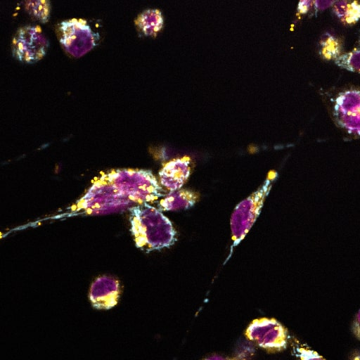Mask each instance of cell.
<instances>
[{
	"mask_svg": "<svg viewBox=\"0 0 360 360\" xmlns=\"http://www.w3.org/2000/svg\"><path fill=\"white\" fill-rule=\"evenodd\" d=\"M130 211L131 231L137 248L148 252L169 248L176 241L172 222L160 210L143 203Z\"/></svg>",
	"mask_w": 360,
	"mask_h": 360,
	"instance_id": "obj_1",
	"label": "cell"
},
{
	"mask_svg": "<svg viewBox=\"0 0 360 360\" xmlns=\"http://www.w3.org/2000/svg\"><path fill=\"white\" fill-rule=\"evenodd\" d=\"M276 177V172H269L262 185L235 207L230 220L233 244L225 262L231 256L233 249L245 238L256 221Z\"/></svg>",
	"mask_w": 360,
	"mask_h": 360,
	"instance_id": "obj_2",
	"label": "cell"
},
{
	"mask_svg": "<svg viewBox=\"0 0 360 360\" xmlns=\"http://www.w3.org/2000/svg\"><path fill=\"white\" fill-rule=\"evenodd\" d=\"M60 43L72 57L79 58L94 49L100 35L83 18H73L59 23Z\"/></svg>",
	"mask_w": 360,
	"mask_h": 360,
	"instance_id": "obj_3",
	"label": "cell"
},
{
	"mask_svg": "<svg viewBox=\"0 0 360 360\" xmlns=\"http://www.w3.org/2000/svg\"><path fill=\"white\" fill-rule=\"evenodd\" d=\"M49 41L38 25H26L19 27L12 39L13 56L19 61L32 63L46 54Z\"/></svg>",
	"mask_w": 360,
	"mask_h": 360,
	"instance_id": "obj_4",
	"label": "cell"
},
{
	"mask_svg": "<svg viewBox=\"0 0 360 360\" xmlns=\"http://www.w3.org/2000/svg\"><path fill=\"white\" fill-rule=\"evenodd\" d=\"M245 335L249 340L270 352L283 350L288 344V331L275 319L253 320L246 328Z\"/></svg>",
	"mask_w": 360,
	"mask_h": 360,
	"instance_id": "obj_5",
	"label": "cell"
},
{
	"mask_svg": "<svg viewBox=\"0 0 360 360\" xmlns=\"http://www.w3.org/2000/svg\"><path fill=\"white\" fill-rule=\"evenodd\" d=\"M333 115L338 126L349 134L360 135V90L349 89L338 94Z\"/></svg>",
	"mask_w": 360,
	"mask_h": 360,
	"instance_id": "obj_6",
	"label": "cell"
},
{
	"mask_svg": "<svg viewBox=\"0 0 360 360\" xmlns=\"http://www.w3.org/2000/svg\"><path fill=\"white\" fill-rule=\"evenodd\" d=\"M120 294L119 281L110 276H100L91 284L89 300L94 307L109 309L117 303Z\"/></svg>",
	"mask_w": 360,
	"mask_h": 360,
	"instance_id": "obj_7",
	"label": "cell"
},
{
	"mask_svg": "<svg viewBox=\"0 0 360 360\" xmlns=\"http://www.w3.org/2000/svg\"><path fill=\"white\" fill-rule=\"evenodd\" d=\"M191 172L188 157L170 160L159 172L160 184L170 192L176 191L186 183Z\"/></svg>",
	"mask_w": 360,
	"mask_h": 360,
	"instance_id": "obj_8",
	"label": "cell"
},
{
	"mask_svg": "<svg viewBox=\"0 0 360 360\" xmlns=\"http://www.w3.org/2000/svg\"><path fill=\"white\" fill-rule=\"evenodd\" d=\"M198 196L196 193L188 190H179L170 192L159 202L161 210L178 211L189 209L197 202Z\"/></svg>",
	"mask_w": 360,
	"mask_h": 360,
	"instance_id": "obj_9",
	"label": "cell"
},
{
	"mask_svg": "<svg viewBox=\"0 0 360 360\" xmlns=\"http://www.w3.org/2000/svg\"><path fill=\"white\" fill-rule=\"evenodd\" d=\"M163 16L157 8H148L142 11L136 18L135 23L146 36H155L162 27Z\"/></svg>",
	"mask_w": 360,
	"mask_h": 360,
	"instance_id": "obj_10",
	"label": "cell"
},
{
	"mask_svg": "<svg viewBox=\"0 0 360 360\" xmlns=\"http://www.w3.org/2000/svg\"><path fill=\"white\" fill-rule=\"evenodd\" d=\"M333 11L344 23L354 24L360 19V2L358 1H335Z\"/></svg>",
	"mask_w": 360,
	"mask_h": 360,
	"instance_id": "obj_11",
	"label": "cell"
},
{
	"mask_svg": "<svg viewBox=\"0 0 360 360\" xmlns=\"http://www.w3.org/2000/svg\"><path fill=\"white\" fill-rule=\"evenodd\" d=\"M319 52L323 58L335 60L342 55L339 40L330 33H325L319 42Z\"/></svg>",
	"mask_w": 360,
	"mask_h": 360,
	"instance_id": "obj_12",
	"label": "cell"
},
{
	"mask_svg": "<svg viewBox=\"0 0 360 360\" xmlns=\"http://www.w3.org/2000/svg\"><path fill=\"white\" fill-rule=\"evenodd\" d=\"M26 11L32 17L44 23L50 14V3L47 0H27L25 2Z\"/></svg>",
	"mask_w": 360,
	"mask_h": 360,
	"instance_id": "obj_13",
	"label": "cell"
},
{
	"mask_svg": "<svg viewBox=\"0 0 360 360\" xmlns=\"http://www.w3.org/2000/svg\"><path fill=\"white\" fill-rule=\"evenodd\" d=\"M334 63L342 69L360 74V47L342 53Z\"/></svg>",
	"mask_w": 360,
	"mask_h": 360,
	"instance_id": "obj_14",
	"label": "cell"
},
{
	"mask_svg": "<svg viewBox=\"0 0 360 360\" xmlns=\"http://www.w3.org/2000/svg\"><path fill=\"white\" fill-rule=\"evenodd\" d=\"M294 352L299 360H326L308 346L298 342L295 344Z\"/></svg>",
	"mask_w": 360,
	"mask_h": 360,
	"instance_id": "obj_15",
	"label": "cell"
},
{
	"mask_svg": "<svg viewBox=\"0 0 360 360\" xmlns=\"http://www.w3.org/2000/svg\"><path fill=\"white\" fill-rule=\"evenodd\" d=\"M352 330L354 336L360 340V309L354 316L352 326Z\"/></svg>",
	"mask_w": 360,
	"mask_h": 360,
	"instance_id": "obj_16",
	"label": "cell"
},
{
	"mask_svg": "<svg viewBox=\"0 0 360 360\" xmlns=\"http://www.w3.org/2000/svg\"><path fill=\"white\" fill-rule=\"evenodd\" d=\"M313 6H314V1H311V0L300 1L297 4V11L302 14L307 13Z\"/></svg>",
	"mask_w": 360,
	"mask_h": 360,
	"instance_id": "obj_17",
	"label": "cell"
},
{
	"mask_svg": "<svg viewBox=\"0 0 360 360\" xmlns=\"http://www.w3.org/2000/svg\"><path fill=\"white\" fill-rule=\"evenodd\" d=\"M335 1H314V7L316 12L324 10L330 6H333Z\"/></svg>",
	"mask_w": 360,
	"mask_h": 360,
	"instance_id": "obj_18",
	"label": "cell"
},
{
	"mask_svg": "<svg viewBox=\"0 0 360 360\" xmlns=\"http://www.w3.org/2000/svg\"><path fill=\"white\" fill-rule=\"evenodd\" d=\"M203 360H240V359H237V358H227V357H224V356H219V355H213V356H208V357L204 359Z\"/></svg>",
	"mask_w": 360,
	"mask_h": 360,
	"instance_id": "obj_19",
	"label": "cell"
}]
</instances>
